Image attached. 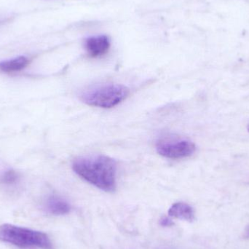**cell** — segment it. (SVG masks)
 Here are the masks:
<instances>
[{
  "instance_id": "obj_1",
  "label": "cell",
  "mask_w": 249,
  "mask_h": 249,
  "mask_svg": "<svg viewBox=\"0 0 249 249\" xmlns=\"http://www.w3.org/2000/svg\"><path fill=\"white\" fill-rule=\"evenodd\" d=\"M74 172L85 181L105 192L116 188V162L105 155L79 157L73 161Z\"/></svg>"
},
{
  "instance_id": "obj_2",
  "label": "cell",
  "mask_w": 249,
  "mask_h": 249,
  "mask_svg": "<svg viewBox=\"0 0 249 249\" xmlns=\"http://www.w3.org/2000/svg\"><path fill=\"white\" fill-rule=\"evenodd\" d=\"M0 241L19 248L54 249L47 234L10 224L0 225Z\"/></svg>"
},
{
  "instance_id": "obj_3",
  "label": "cell",
  "mask_w": 249,
  "mask_h": 249,
  "mask_svg": "<svg viewBox=\"0 0 249 249\" xmlns=\"http://www.w3.org/2000/svg\"><path fill=\"white\" fill-rule=\"evenodd\" d=\"M129 93L128 88L123 85H103L85 92L81 99L90 106L112 108L125 100Z\"/></svg>"
},
{
  "instance_id": "obj_4",
  "label": "cell",
  "mask_w": 249,
  "mask_h": 249,
  "mask_svg": "<svg viewBox=\"0 0 249 249\" xmlns=\"http://www.w3.org/2000/svg\"><path fill=\"white\" fill-rule=\"evenodd\" d=\"M156 149L161 156L170 159H183L192 156L196 152V146L187 139L167 138L157 143Z\"/></svg>"
},
{
  "instance_id": "obj_5",
  "label": "cell",
  "mask_w": 249,
  "mask_h": 249,
  "mask_svg": "<svg viewBox=\"0 0 249 249\" xmlns=\"http://www.w3.org/2000/svg\"><path fill=\"white\" fill-rule=\"evenodd\" d=\"M111 42L107 35L90 36L85 41V48L92 58H99L107 53Z\"/></svg>"
},
{
  "instance_id": "obj_6",
  "label": "cell",
  "mask_w": 249,
  "mask_h": 249,
  "mask_svg": "<svg viewBox=\"0 0 249 249\" xmlns=\"http://www.w3.org/2000/svg\"><path fill=\"white\" fill-rule=\"evenodd\" d=\"M45 209L50 214L61 216L70 213L71 208L65 199L60 196L52 195L45 200Z\"/></svg>"
},
{
  "instance_id": "obj_7",
  "label": "cell",
  "mask_w": 249,
  "mask_h": 249,
  "mask_svg": "<svg viewBox=\"0 0 249 249\" xmlns=\"http://www.w3.org/2000/svg\"><path fill=\"white\" fill-rule=\"evenodd\" d=\"M168 215L171 217L189 222H193L196 219L194 209L185 203H174L168 210Z\"/></svg>"
},
{
  "instance_id": "obj_8",
  "label": "cell",
  "mask_w": 249,
  "mask_h": 249,
  "mask_svg": "<svg viewBox=\"0 0 249 249\" xmlns=\"http://www.w3.org/2000/svg\"><path fill=\"white\" fill-rule=\"evenodd\" d=\"M29 63V59L25 56H19L13 59L6 60L0 62V71L7 73L20 71L26 67Z\"/></svg>"
},
{
  "instance_id": "obj_9",
  "label": "cell",
  "mask_w": 249,
  "mask_h": 249,
  "mask_svg": "<svg viewBox=\"0 0 249 249\" xmlns=\"http://www.w3.org/2000/svg\"><path fill=\"white\" fill-rule=\"evenodd\" d=\"M18 178V176L16 171L13 170H8L1 175V181L4 184H13L17 181Z\"/></svg>"
},
{
  "instance_id": "obj_10",
  "label": "cell",
  "mask_w": 249,
  "mask_h": 249,
  "mask_svg": "<svg viewBox=\"0 0 249 249\" xmlns=\"http://www.w3.org/2000/svg\"><path fill=\"white\" fill-rule=\"evenodd\" d=\"M160 224L163 227L172 226V225H174L172 221H171V219H168V217L162 218L160 220Z\"/></svg>"
},
{
  "instance_id": "obj_11",
  "label": "cell",
  "mask_w": 249,
  "mask_h": 249,
  "mask_svg": "<svg viewBox=\"0 0 249 249\" xmlns=\"http://www.w3.org/2000/svg\"><path fill=\"white\" fill-rule=\"evenodd\" d=\"M246 238H249V227L247 228V231H246Z\"/></svg>"
},
{
  "instance_id": "obj_12",
  "label": "cell",
  "mask_w": 249,
  "mask_h": 249,
  "mask_svg": "<svg viewBox=\"0 0 249 249\" xmlns=\"http://www.w3.org/2000/svg\"><path fill=\"white\" fill-rule=\"evenodd\" d=\"M247 128H248V130H249V124H248V127H247Z\"/></svg>"
}]
</instances>
